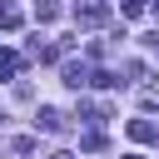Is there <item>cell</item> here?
<instances>
[{"mask_svg": "<svg viewBox=\"0 0 159 159\" xmlns=\"http://www.w3.org/2000/svg\"><path fill=\"white\" fill-rule=\"evenodd\" d=\"M75 20H80V25H104V20H109V5H104V0H80V5H75Z\"/></svg>", "mask_w": 159, "mask_h": 159, "instance_id": "obj_1", "label": "cell"}, {"mask_svg": "<svg viewBox=\"0 0 159 159\" xmlns=\"http://www.w3.org/2000/svg\"><path fill=\"white\" fill-rule=\"evenodd\" d=\"M65 84H70V89H84V84H89V65L70 60V65H65Z\"/></svg>", "mask_w": 159, "mask_h": 159, "instance_id": "obj_2", "label": "cell"}, {"mask_svg": "<svg viewBox=\"0 0 159 159\" xmlns=\"http://www.w3.org/2000/svg\"><path fill=\"white\" fill-rule=\"evenodd\" d=\"M35 129H45V134H60V129H65V114H60V109H40V114H35Z\"/></svg>", "mask_w": 159, "mask_h": 159, "instance_id": "obj_3", "label": "cell"}, {"mask_svg": "<svg viewBox=\"0 0 159 159\" xmlns=\"http://www.w3.org/2000/svg\"><path fill=\"white\" fill-rule=\"evenodd\" d=\"M129 139H134V144H154V139H159V129H154L149 119H129Z\"/></svg>", "mask_w": 159, "mask_h": 159, "instance_id": "obj_4", "label": "cell"}, {"mask_svg": "<svg viewBox=\"0 0 159 159\" xmlns=\"http://www.w3.org/2000/svg\"><path fill=\"white\" fill-rule=\"evenodd\" d=\"M35 20L40 25H55L60 20V0H35Z\"/></svg>", "mask_w": 159, "mask_h": 159, "instance_id": "obj_5", "label": "cell"}, {"mask_svg": "<svg viewBox=\"0 0 159 159\" xmlns=\"http://www.w3.org/2000/svg\"><path fill=\"white\" fill-rule=\"evenodd\" d=\"M80 149H84V154H99V149H104V134H99V129L80 134Z\"/></svg>", "mask_w": 159, "mask_h": 159, "instance_id": "obj_6", "label": "cell"}, {"mask_svg": "<svg viewBox=\"0 0 159 159\" xmlns=\"http://www.w3.org/2000/svg\"><path fill=\"white\" fill-rule=\"evenodd\" d=\"M15 70H20V55L15 50H0V80H10Z\"/></svg>", "mask_w": 159, "mask_h": 159, "instance_id": "obj_7", "label": "cell"}, {"mask_svg": "<svg viewBox=\"0 0 159 159\" xmlns=\"http://www.w3.org/2000/svg\"><path fill=\"white\" fill-rule=\"evenodd\" d=\"M0 25H5V30H20V10H15L10 0H0Z\"/></svg>", "mask_w": 159, "mask_h": 159, "instance_id": "obj_8", "label": "cell"}, {"mask_svg": "<svg viewBox=\"0 0 159 159\" xmlns=\"http://www.w3.org/2000/svg\"><path fill=\"white\" fill-rule=\"evenodd\" d=\"M144 10H149V0H124V20H139Z\"/></svg>", "mask_w": 159, "mask_h": 159, "instance_id": "obj_9", "label": "cell"}, {"mask_svg": "<svg viewBox=\"0 0 159 159\" xmlns=\"http://www.w3.org/2000/svg\"><path fill=\"white\" fill-rule=\"evenodd\" d=\"M50 159H75V154H65V149H60V154H50Z\"/></svg>", "mask_w": 159, "mask_h": 159, "instance_id": "obj_10", "label": "cell"}, {"mask_svg": "<svg viewBox=\"0 0 159 159\" xmlns=\"http://www.w3.org/2000/svg\"><path fill=\"white\" fill-rule=\"evenodd\" d=\"M149 10H154V20H159V5H149Z\"/></svg>", "mask_w": 159, "mask_h": 159, "instance_id": "obj_11", "label": "cell"}, {"mask_svg": "<svg viewBox=\"0 0 159 159\" xmlns=\"http://www.w3.org/2000/svg\"><path fill=\"white\" fill-rule=\"evenodd\" d=\"M124 159H144V154H124Z\"/></svg>", "mask_w": 159, "mask_h": 159, "instance_id": "obj_12", "label": "cell"}]
</instances>
